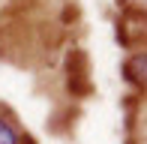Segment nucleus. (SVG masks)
I'll use <instances>...</instances> for the list:
<instances>
[{"mask_svg": "<svg viewBox=\"0 0 147 144\" xmlns=\"http://www.w3.org/2000/svg\"><path fill=\"white\" fill-rule=\"evenodd\" d=\"M126 72L135 84L147 87V51H135V54L126 60Z\"/></svg>", "mask_w": 147, "mask_h": 144, "instance_id": "1", "label": "nucleus"}, {"mask_svg": "<svg viewBox=\"0 0 147 144\" xmlns=\"http://www.w3.org/2000/svg\"><path fill=\"white\" fill-rule=\"evenodd\" d=\"M0 144H21V132L3 117H0Z\"/></svg>", "mask_w": 147, "mask_h": 144, "instance_id": "2", "label": "nucleus"}]
</instances>
